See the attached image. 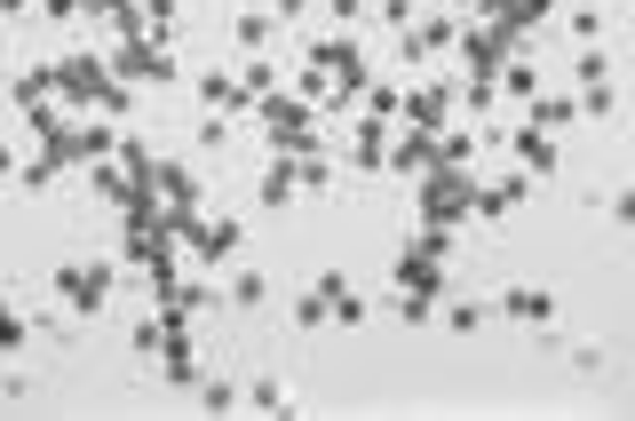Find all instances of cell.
Listing matches in <instances>:
<instances>
[{"instance_id":"4316f807","label":"cell","mask_w":635,"mask_h":421,"mask_svg":"<svg viewBox=\"0 0 635 421\" xmlns=\"http://www.w3.org/2000/svg\"><path fill=\"white\" fill-rule=\"evenodd\" d=\"M398 318L406 326H437V295H398Z\"/></svg>"},{"instance_id":"9a60e30c","label":"cell","mask_w":635,"mask_h":421,"mask_svg":"<svg viewBox=\"0 0 635 421\" xmlns=\"http://www.w3.org/2000/svg\"><path fill=\"white\" fill-rule=\"evenodd\" d=\"M493 88H501L509 104H532V96H541V64H524V57H509V64L493 72Z\"/></svg>"},{"instance_id":"484cf974","label":"cell","mask_w":635,"mask_h":421,"mask_svg":"<svg viewBox=\"0 0 635 421\" xmlns=\"http://www.w3.org/2000/svg\"><path fill=\"white\" fill-rule=\"evenodd\" d=\"M484 318H493L484 302H453V310H445V326H453V335H484Z\"/></svg>"},{"instance_id":"ba28073f","label":"cell","mask_w":635,"mask_h":421,"mask_svg":"<svg viewBox=\"0 0 635 421\" xmlns=\"http://www.w3.org/2000/svg\"><path fill=\"white\" fill-rule=\"evenodd\" d=\"M524 199H532V175H524V167H509V175H493V183H477V215H484V223L516 215Z\"/></svg>"},{"instance_id":"83f0119b","label":"cell","mask_w":635,"mask_h":421,"mask_svg":"<svg viewBox=\"0 0 635 421\" xmlns=\"http://www.w3.org/2000/svg\"><path fill=\"white\" fill-rule=\"evenodd\" d=\"M199 413H238V390L231 382H199Z\"/></svg>"},{"instance_id":"e0dca14e","label":"cell","mask_w":635,"mask_h":421,"mask_svg":"<svg viewBox=\"0 0 635 421\" xmlns=\"http://www.w3.org/2000/svg\"><path fill=\"white\" fill-rule=\"evenodd\" d=\"M532 127H549V135L580 127V96H532Z\"/></svg>"},{"instance_id":"603a6c76","label":"cell","mask_w":635,"mask_h":421,"mask_svg":"<svg viewBox=\"0 0 635 421\" xmlns=\"http://www.w3.org/2000/svg\"><path fill=\"white\" fill-rule=\"evenodd\" d=\"M24 342H32V318L17 302H0V350H24Z\"/></svg>"},{"instance_id":"7a4b0ae2","label":"cell","mask_w":635,"mask_h":421,"mask_svg":"<svg viewBox=\"0 0 635 421\" xmlns=\"http://www.w3.org/2000/svg\"><path fill=\"white\" fill-rule=\"evenodd\" d=\"M48 88H57L64 104H104L112 64H104V57H57V64H48Z\"/></svg>"},{"instance_id":"4dcf8cb0","label":"cell","mask_w":635,"mask_h":421,"mask_svg":"<svg viewBox=\"0 0 635 421\" xmlns=\"http://www.w3.org/2000/svg\"><path fill=\"white\" fill-rule=\"evenodd\" d=\"M413 17H421V0H381V24H398V32H406Z\"/></svg>"},{"instance_id":"836d02e7","label":"cell","mask_w":635,"mask_h":421,"mask_svg":"<svg viewBox=\"0 0 635 421\" xmlns=\"http://www.w3.org/2000/svg\"><path fill=\"white\" fill-rule=\"evenodd\" d=\"M270 17H278V24H303V17H310V0H270Z\"/></svg>"},{"instance_id":"5bb4252c","label":"cell","mask_w":635,"mask_h":421,"mask_svg":"<svg viewBox=\"0 0 635 421\" xmlns=\"http://www.w3.org/2000/svg\"><path fill=\"white\" fill-rule=\"evenodd\" d=\"M231 40H238V49H247V57H263V49H270V40H278V17H270V9H238V24H231Z\"/></svg>"},{"instance_id":"7402d4cb","label":"cell","mask_w":635,"mask_h":421,"mask_svg":"<svg viewBox=\"0 0 635 421\" xmlns=\"http://www.w3.org/2000/svg\"><path fill=\"white\" fill-rule=\"evenodd\" d=\"M580 120H619V96H612V80L580 88Z\"/></svg>"},{"instance_id":"d6a6232c","label":"cell","mask_w":635,"mask_h":421,"mask_svg":"<svg viewBox=\"0 0 635 421\" xmlns=\"http://www.w3.org/2000/svg\"><path fill=\"white\" fill-rule=\"evenodd\" d=\"M604 215H612V223L627 230V223H635V192H612V199H604Z\"/></svg>"},{"instance_id":"ffe728a7","label":"cell","mask_w":635,"mask_h":421,"mask_svg":"<svg viewBox=\"0 0 635 421\" xmlns=\"http://www.w3.org/2000/svg\"><path fill=\"white\" fill-rule=\"evenodd\" d=\"M231 144H238V120L231 112H207L199 120V152H231Z\"/></svg>"},{"instance_id":"8fae6325","label":"cell","mask_w":635,"mask_h":421,"mask_svg":"<svg viewBox=\"0 0 635 421\" xmlns=\"http://www.w3.org/2000/svg\"><path fill=\"white\" fill-rule=\"evenodd\" d=\"M381 160H389V120H358V135H350V167H358V175H381Z\"/></svg>"},{"instance_id":"f1b7e54d","label":"cell","mask_w":635,"mask_h":421,"mask_svg":"<svg viewBox=\"0 0 635 421\" xmlns=\"http://www.w3.org/2000/svg\"><path fill=\"white\" fill-rule=\"evenodd\" d=\"M64 167L57 160H32V167H17V183H24V192H48V183H57Z\"/></svg>"},{"instance_id":"44dd1931","label":"cell","mask_w":635,"mask_h":421,"mask_svg":"<svg viewBox=\"0 0 635 421\" xmlns=\"http://www.w3.org/2000/svg\"><path fill=\"white\" fill-rule=\"evenodd\" d=\"M127 350H135V358H160V350H167V326H160V318H135V326H127Z\"/></svg>"},{"instance_id":"d4e9b609","label":"cell","mask_w":635,"mask_h":421,"mask_svg":"<svg viewBox=\"0 0 635 421\" xmlns=\"http://www.w3.org/2000/svg\"><path fill=\"white\" fill-rule=\"evenodd\" d=\"M572 80H580V88H596V80H612V57H604V49H580Z\"/></svg>"},{"instance_id":"30bf717a","label":"cell","mask_w":635,"mask_h":421,"mask_svg":"<svg viewBox=\"0 0 635 421\" xmlns=\"http://www.w3.org/2000/svg\"><path fill=\"white\" fill-rule=\"evenodd\" d=\"M501 152H516L524 175H549V167H556V135H549V127H509Z\"/></svg>"},{"instance_id":"9c48e42d","label":"cell","mask_w":635,"mask_h":421,"mask_svg":"<svg viewBox=\"0 0 635 421\" xmlns=\"http://www.w3.org/2000/svg\"><path fill=\"white\" fill-rule=\"evenodd\" d=\"M493 318H509V326H549V318H556V295H549V287H501Z\"/></svg>"},{"instance_id":"277c9868","label":"cell","mask_w":635,"mask_h":421,"mask_svg":"<svg viewBox=\"0 0 635 421\" xmlns=\"http://www.w3.org/2000/svg\"><path fill=\"white\" fill-rule=\"evenodd\" d=\"M112 80H127V88H167V80H175V57L160 49V40H127V49L112 57Z\"/></svg>"},{"instance_id":"cb8c5ba5","label":"cell","mask_w":635,"mask_h":421,"mask_svg":"<svg viewBox=\"0 0 635 421\" xmlns=\"http://www.w3.org/2000/svg\"><path fill=\"white\" fill-rule=\"evenodd\" d=\"M238 405H247V413H286V390H278V382H247V390H238Z\"/></svg>"},{"instance_id":"4fadbf2b","label":"cell","mask_w":635,"mask_h":421,"mask_svg":"<svg viewBox=\"0 0 635 421\" xmlns=\"http://www.w3.org/2000/svg\"><path fill=\"white\" fill-rule=\"evenodd\" d=\"M263 302H270V278H263V270H231V287H223V310H247V318H255Z\"/></svg>"},{"instance_id":"52a82bcc","label":"cell","mask_w":635,"mask_h":421,"mask_svg":"<svg viewBox=\"0 0 635 421\" xmlns=\"http://www.w3.org/2000/svg\"><path fill=\"white\" fill-rule=\"evenodd\" d=\"M453 49H461V24L437 9V17H413V24H406V49H398V57H406V64H429V57H453Z\"/></svg>"},{"instance_id":"f546056e","label":"cell","mask_w":635,"mask_h":421,"mask_svg":"<svg viewBox=\"0 0 635 421\" xmlns=\"http://www.w3.org/2000/svg\"><path fill=\"white\" fill-rule=\"evenodd\" d=\"M596 32H604L596 9H572V40H580V49H596Z\"/></svg>"},{"instance_id":"8992f818","label":"cell","mask_w":635,"mask_h":421,"mask_svg":"<svg viewBox=\"0 0 635 421\" xmlns=\"http://www.w3.org/2000/svg\"><path fill=\"white\" fill-rule=\"evenodd\" d=\"M453 104H461V80H421L413 96L398 104V120H406V127H421V135H437V127H445V112H453Z\"/></svg>"},{"instance_id":"ac0fdd59","label":"cell","mask_w":635,"mask_h":421,"mask_svg":"<svg viewBox=\"0 0 635 421\" xmlns=\"http://www.w3.org/2000/svg\"><path fill=\"white\" fill-rule=\"evenodd\" d=\"M255 199H263V207H295V199H303V192H295V167H286V160H270V167H263V192H255Z\"/></svg>"},{"instance_id":"7c38bea8","label":"cell","mask_w":635,"mask_h":421,"mask_svg":"<svg viewBox=\"0 0 635 421\" xmlns=\"http://www.w3.org/2000/svg\"><path fill=\"white\" fill-rule=\"evenodd\" d=\"M429 160H437V135H421V127H406V135H398V144H389V160H381V167H398V175H421Z\"/></svg>"},{"instance_id":"e575fe53","label":"cell","mask_w":635,"mask_h":421,"mask_svg":"<svg viewBox=\"0 0 635 421\" xmlns=\"http://www.w3.org/2000/svg\"><path fill=\"white\" fill-rule=\"evenodd\" d=\"M334 9V24H366V0H326Z\"/></svg>"},{"instance_id":"3957f363","label":"cell","mask_w":635,"mask_h":421,"mask_svg":"<svg viewBox=\"0 0 635 421\" xmlns=\"http://www.w3.org/2000/svg\"><path fill=\"white\" fill-rule=\"evenodd\" d=\"M57 295H64V310L95 318V310H104V295H112V263H64V270H57Z\"/></svg>"},{"instance_id":"d6986e66","label":"cell","mask_w":635,"mask_h":421,"mask_svg":"<svg viewBox=\"0 0 635 421\" xmlns=\"http://www.w3.org/2000/svg\"><path fill=\"white\" fill-rule=\"evenodd\" d=\"M295 326H303V335H318V326H334V302H326L318 287H303V295H295Z\"/></svg>"},{"instance_id":"6da1fadb","label":"cell","mask_w":635,"mask_h":421,"mask_svg":"<svg viewBox=\"0 0 635 421\" xmlns=\"http://www.w3.org/2000/svg\"><path fill=\"white\" fill-rule=\"evenodd\" d=\"M469 215H477V175L469 167H421V223L461 230Z\"/></svg>"},{"instance_id":"8d00e7d4","label":"cell","mask_w":635,"mask_h":421,"mask_svg":"<svg viewBox=\"0 0 635 421\" xmlns=\"http://www.w3.org/2000/svg\"><path fill=\"white\" fill-rule=\"evenodd\" d=\"M0 17H24V0H0Z\"/></svg>"},{"instance_id":"d590c367","label":"cell","mask_w":635,"mask_h":421,"mask_svg":"<svg viewBox=\"0 0 635 421\" xmlns=\"http://www.w3.org/2000/svg\"><path fill=\"white\" fill-rule=\"evenodd\" d=\"M9 175H17V160H9V144H0V183H9Z\"/></svg>"},{"instance_id":"1f68e13d","label":"cell","mask_w":635,"mask_h":421,"mask_svg":"<svg viewBox=\"0 0 635 421\" xmlns=\"http://www.w3.org/2000/svg\"><path fill=\"white\" fill-rule=\"evenodd\" d=\"M40 9L57 17V24H64V17H88V9H104V0H40Z\"/></svg>"},{"instance_id":"2e32d148","label":"cell","mask_w":635,"mask_h":421,"mask_svg":"<svg viewBox=\"0 0 635 421\" xmlns=\"http://www.w3.org/2000/svg\"><path fill=\"white\" fill-rule=\"evenodd\" d=\"M286 167H295V192H310V199H326V192H334V160H326V144H318V152H303V160H286Z\"/></svg>"},{"instance_id":"5b68a950","label":"cell","mask_w":635,"mask_h":421,"mask_svg":"<svg viewBox=\"0 0 635 421\" xmlns=\"http://www.w3.org/2000/svg\"><path fill=\"white\" fill-rule=\"evenodd\" d=\"M238 239H247L238 223H207V215L175 223V247H191V263H231V255H238Z\"/></svg>"}]
</instances>
